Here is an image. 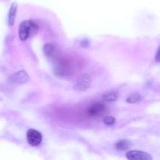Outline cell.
Returning <instances> with one entry per match:
<instances>
[{"instance_id": "1", "label": "cell", "mask_w": 160, "mask_h": 160, "mask_svg": "<svg viewBox=\"0 0 160 160\" xmlns=\"http://www.w3.org/2000/svg\"><path fill=\"white\" fill-rule=\"evenodd\" d=\"M38 25L31 20H25L22 22L19 28V36L21 41H25L35 34L38 31Z\"/></svg>"}, {"instance_id": "2", "label": "cell", "mask_w": 160, "mask_h": 160, "mask_svg": "<svg viewBox=\"0 0 160 160\" xmlns=\"http://www.w3.org/2000/svg\"><path fill=\"white\" fill-rule=\"evenodd\" d=\"M27 140H28V143L32 146H38L42 142V134L36 130H28V132H27Z\"/></svg>"}, {"instance_id": "3", "label": "cell", "mask_w": 160, "mask_h": 160, "mask_svg": "<svg viewBox=\"0 0 160 160\" xmlns=\"http://www.w3.org/2000/svg\"><path fill=\"white\" fill-rule=\"evenodd\" d=\"M106 107L102 103H94L87 109V115L89 117H96L104 113Z\"/></svg>"}, {"instance_id": "4", "label": "cell", "mask_w": 160, "mask_h": 160, "mask_svg": "<svg viewBox=\"0 0 160 160\" xmlns=\"http://www.w3.org/2000/svg\"><path fill=\"white\" fill-rule=\"evenodd\" d=\"M127 158L131 160H152V157L148 153L142 151H130L127 153Z\"/></svg>"}, {"instance_id": "5", "label": "cell", "mask_w": 160, "mask_h": 160, "mask_svg": "<svg viewBox=\"0 0 160 160\" xmlns=\"http://www.w3.org/2000/svg\"><path fill=\"white\" fill-rule=\"evenodd\" d=\"M91 78L88 74H84L79 78L76 84V88L80 91H84L90 86Z\"/></svg>"}, {"instance_id": "6", "label": "cell", "mask_w": 160, "mask_h": 160, "mask_svg": "<svg viewBox=\"0 0 160 160\" xmlns=\"http://www.w3.org/2000/svg\"><path fill=\"white\" fill-rule=\"evenodd\" d=\"M70 70H71V67H70V63L67 61H61L57 66V69H56V73H59L61 76H64V75H67L70 73Z\"/></svg>"}, {"instance_id": "7", "label": "cell", "mask_w": 160, "mask_h": 160, "mask_svg": "<svg viewBox=\"0 0 160 160\" xmlns=\"http://www.w3.org/2000/svg\"><path fill=\"white\" fill-rule=\"evenodd\" d=\"M29 80V77L25 71H19L12 76V81L18 84H23Z\"/></svg>"}, {"instance_id": "8", "label": "cell", "mask_w": 160, "mask_h": 160, "mask_svg": "<svg viewBox=\"0 0 160 160\" xmlns=\"http://www.w3.org/2000/svg\"><path fill=\"white\" fill-rule=\"evenodd\" d=\"M131 146V143L128 140H120L116 143V148L119 151H124Z\"/></svg>"}, {"instance_id": "9", "label": "cell", "mask_w": 160, "mask_h": 160, "mask_svg": "<svg viewBox=\"0 0 160 160\" xmlns=\"http://www.w3.org/2000/svg\"><path fill=\"white\" fill-rule=\"evenodd\" d=\"M16 14H17V4H16V3H13V4L12 5V6H11L9 13V25H13L14 21H15Z\"/></svg>"}, {"instance_id": "10", "label": "cell", "mask_w": 160, "mask_h": 160, "mask_svg": "<svg viewBox=\"0 0 160 160\" xmlns=\"http://www.w3.org/2000/svg\"><path fill=\"white\" fill-rule=\"evenodd\" d=\"M118 98V95L115 92H106L103 95V99L106 102H114Z\"/></svg>"}, {"instance_id": "11", "label": "cell", "mask_w": 160, "mask_h": 160, "mask_svg": "<svg viewBox=\"0 0 160 160\" xmlns=\"http://www.w3.org/2000/svg\"><path fill=\"white\" fill-rule=\"evenodd\" d=\"M44 51H45V54L48 56H52L55 55V52H56V48L51 44H47L44 47Z\"/></svg>"}, {"instance_id": "12", "label": "cell", "mask_w": 160, "mask_h": 160, "mask_svg": "<svg viewBox=\"0 0 160 160\" xmlns=\"http://www.w3.org/2000/svg\"><path fill=\"white\" fill-rule=\"evenodd\" d=\"M141 98H142V97H141V95L139 94L134 93L128 97V99H127V102L129 103H135L140 101Z\"/></svg>"}, {"instance_id": "13", "label": "cell", "mask_w": 160, "mask_h": 160, "mask_svg": "<svg viewBox=\"0 0 160 160\" xmlns=\"http://www.w3.org/2000/svg\"><path fill=\"white\" fill-rule=\"evenodd\" d=\"M116 119L113 117H106L103 119V122H104L105 124L106 125H112L115 123Z\"/></svg>"}, {"instance_id": "14", "label": "cell", "mask_w": 160, "mask_h": 160, "mask_svg": "<svg viewBox=\"0 0 160 160\" xmlns=\"http://www.w3.org/2000/svg\"><path fill=\"white\" fill-rule=\"evenodd\" d=\"M155 59H156V62H160V47L159 48V49H158L157 52H156Z\"/></svg>"}]
</instances>
